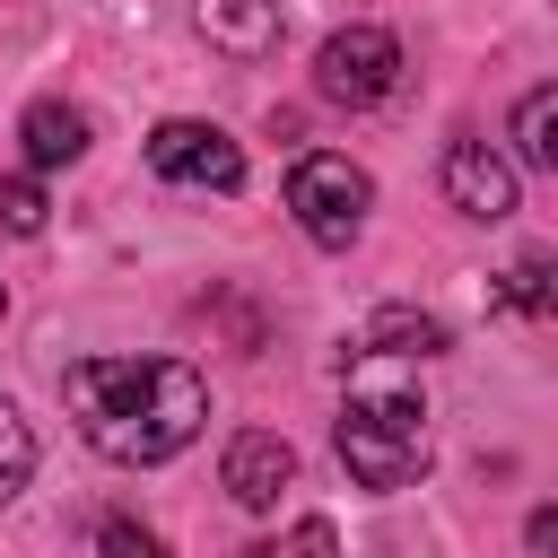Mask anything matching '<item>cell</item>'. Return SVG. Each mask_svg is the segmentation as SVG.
<instances>
[{"mask_svg": "<svg viewBox=\"0 0 558 558\" xmlns=\"http://www.w3.org/2000/svg\"><path fill=\"white\" fill-rule=\"evenodd\" d=\"M78 436L105 462H174L201 427H209V384L183 357H78L61 375Z\"/></svg>", "mask_w": 558, "mask_h": 558, "instance_id": "obj_1", "label": "cell"}, {"mask_svg": "<svg viewBox=\"0 0 558 558\" xmlns=\"http://www.w3.org/2000/svg\"><path fill=\"white\" fill-rule=\"evenodd\" d=\"M340 462L357 488L392 497L427 471V401L418 384L392 366V357H366V375L349 384V410H340Z\"/></svg>", "mask_w": 558, "mask_h": 558, "instance_id": "obj_2", "label": "cell"}, {"mask_svg": "<svg viewBox=\"0 0 558 558\" xmlns=\"http://www.w3.org/2000/svg\"><path fill=\"white\" fill-rule=\"evenodd\" d=\"M288 209H296V227H305L323 253H349L357 227H366V209H375V183H366V166H349V157H331V148H305V157L288 166Z\"/></svg>", "mask_w": 558, "mask_h": 558, "instance_id": "obj_3", "label": "cell"}, {"mask_svg": "<svg viewBox=\"0 0 558 558\" xmlns=\"http://www.w3.org/2000/svg\"><path fill=\"white\" fill-rule=\"evenodd\" d=\"M314 87H323L331 105L366 113V105H384V96L401 87V44H392L384 26H340V35H323V52H314Z\"/></svg>", "mask_w": 558, "mask_h": 558, "instance_id": "obj_4", "label": "cell"}, {"mask_svg": "<svg viewBox=\"0 0 558 558\" xmlns=\"http://www.w3.org/2000/svg\"><path fill=\"white\" fill-rule=\"evenodd\" d=\"M148 166L166 183H192V192H235L244 183V148L218 122H157L148 131Z\"/></svg>", "mask_w": 558, "mask_h": 558, "instance_id": "obj_5", "label": "cell"}, {"mask_svg": "<svg viewBox=\"0 0 558 558\" xmlns=\"http://www.w3.org/2000/svg\"><path fill=\"white\" fill-rule=\"evenodd\" d=\"M218 480H227V497H235L244 514H262V506H279V488L296 480V445H288L279 427H235Z\"/></svg>", "mask_w": 558, "mask_h": 558, "instance_id": "obj_6", "label": "cell"}, {"mask_svg": "<svg viewBox=\"0 0 558 558\" xmlns=\"http://www.w3.org/2000/svg\"><path fill=\"white\" fill-rule=\"evenodd\" d=\"M445 201L462 209V218H514V166L488 148V140H453L445 148Z\"/></svg>", "mask_w": 558, "mask_h": 558, "instance_id": "obj_7", "label": "cell"}, {"mask_svg": "<svg viewBox=\"0 0 558 558\" xmlns=\"http://www.w3.org/2000/svg\"><path fill=\"white\" fill-rule=\"evenodd\" d=\"M192 26H201V44L227 52V61H270L279 35H288L279 0H192Z\"/></svg>", "mask_w": 558, "mask_h": 558, "instance_id": "obj_8", "label": "cell"}, {"mask_svg": "<svg viewBox=\"0 0 558 558\" xmlns=\"http://www.w3.org/2000/svg\"><path fill=\"white\" fill-rule=\"evenodd\" d=\"M17 140H26V166H70V157H87V113L78 105H26V122H17Z\"/></svg>", "mask_w": 558, "mask_h": 558, "instance_id": "obj_9", "label": "cell"}, {"mask_svg": "<svg viewBox=\"0 0 558 558\" xmlns=\"http://www.w3.org/2000/svg\"><path fill=\"white\" fill-rule=\"evenodd\" d=\"M445 349V323L436 314H410V305H384V314H366V340H357V357H436Z\"/></svg>", "mask_w": 558, "mask_h": 558, "instance_id": "obj_10", "label": "cell"}, {"mask_svg": "<svg viewBox=\"0 0 558 558\" xmlns=\"http://www.w3.org/2000/svg\"><path fill=\"white\" fill-rule=\"evenodd\" d=\"M514 157L523 166H558V87H532L514 105Z\"/></svg>", "mask_w": 558, "mask_h": 558, "instance_id": "obj_11", "label": "cell"}, {"mask_svg": "<svg viewBox=\"0 0 558 558\" xmlns=\"http://www.w3.org/2000/svg\"><path fill=\"white\" fill-rule=\"evenodd\" d=\"M26 471H35V436H26L17 401H0V497H17V488H26Z\"/></svg>", "mask_w": 558, "mask_h": 558, "instance_id": "obj_12", "label": "cell"}, {"mask_svg": "<svg viewBox=\"0 0 558 558\" xmlns=\"http://www.w3.org/2000/svg\"><path fill=\"white\" fill-rule=\"evenodd\" d=\"M506 305H514V314H549V305H558V288H549V253H523V262H514Z\"/></svg>", "mask_w": 558, "mask_h": 558, "instance_id": "obj_13", "label": "cell"}, {"mask_svg": "<svg viewBox=\"0 0 558 558\" xmlns=\"http://www.w3.org/2000/svg\"><path fill=\"white\" fill-rule=\"evenodd\" d=\"M96 558H166V541L148 523H131V514H105L96 523Z\"/></svg>", "mask_w": 558, "mask_h": 558, "instance_id": "obj_14", "label": "cell"}, {"mask_svg": "<svg viewBox=\"0 0 558 558\" xmlns=\"http://www.w3.org/2000/svg\"><path fill=\"white\" fill-rule=\"evenodd\" d=\"M0 227H9V235H35V227H44V192H35L26 174L0 183Z\"/></svg>", "mask_w": 558, "mask_h": 558, "instance_id": "obj_15", "label": "cell"}, {"mask_svg": "<svg viewBox=\"0 0 558 558\" xmlns=\"http://www.w3.org/2000/svg\"><path fill=\"white\" fill-rule=\"evenodd\" d=\"M288 558H340V541H331V523H323V514H305V523L288 532Z\"/></svg>", "mask_w": 558, "mask_h": 558, "instance_id": "obj_16", "label": "cell"}, {"mask_svg": "<svg viewBox=\"0 0 558 558\" xmlns=\"http://www.w3.org/2000/svg\"><path fill=\"white\" fill-rule=\"evenodd\" d=\"M523 541H532V558H549V549H558V514H549V506H541V514H532V523H523Z\"/></svg>", "mask_w": 558, "mask_h": 558, "instance_id": "obj_17", "label": "cell"}, {"mask_svg": "<svg viewBox=\"0 0 558 558\" xmlns=\"http://www.w3.org/2000/svg\"><path fill=\"white\" fill-rule=\"evenodd\" d=\"M0 314H9V288H0Z\"/></svg>", "mask_w": 558, "mask_h": 558, "instance_id": "obj_18", "label": "cell"}, {"mask_svg": "<svg viewBox=\"0 0 558 558\" xmlns=\"http://www.w3.org/2000/svg\"><path fill=\"white\" fill-rule=\"evenodd\" d=\"M253 558H279V549H253Z\"/></svg>", "mask_w": 558, "mask_h": 558, "instance_id": "obj_19", "label": "cell"}]
</instances>
